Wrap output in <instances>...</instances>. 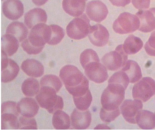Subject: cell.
<instances>
[{
    "label": "cell",
    "instance_id": "obj_1",
    "mask_svg": "<svg viewBox=\"0 0 155 130\" xmlns=\"http://www.w3.org/2000/svg\"><path fill=\"white\" fill-rule=\"evenodd\" d=\"M60 77L67 90L73 97L84 95L89 90L88 80L75 66H64L60 71Z\"/></svg>",
    "mask_w": 155,
    "mask_h": 130
},
{
    "label": "cell",
    "instance_id": "obj_2",
    "mask_svg": "<svg viewBox=\"0 0 155 130\" xmlns=\"http://www.w3.org/2000/svg\"><path fill=\"white\" fill-rule=\"evenodd\" d=\"M50 25L40 23L31 28L28 38L24 40L21 46L24 51L29 55L40 53L51 37Z\"/></svg>",
    "mask_w": 155,
    "mask_h": 130
},
{
    "label": "cell",
    "instance_id": "obj_3",
    "mask_svg": "<svg viewBox=\"0 0 155 130\" xmlns=\"http://www.w3.org/2000/svg\"><path fill=\"white\" fill-rule=\"evenodd\" d=\"M57 91L49 87L41 86L39 92L36 98L38 104L43 108L45 109L49 113L52 114L64 107L63 98L57 95Z\"/></svg>",
    "mask_w": 155,
    "mask_h": 130
},
{
    "label": "cell",
    "instance_id": "obj_4",
    "mask_svg": "<svg viewBox=\"0 0 155 130\" xmlns=\"http://www.w3.org/2000/svg\"><path fill=\"white\" fill-rule=\"evenodd\" d=\"M126 89L122 86L114 83H108L101 97L103 108L113 111L119 108L124 99Z\"/></svg>",
    "mask_w": 155,
    "mask_h": 130
},
{
    "label": "cell",
    "instance_id": "obj_5",
    "mask_svg": "<svg viewBox=\"0 0 155 130\" xmlns=\"http://www.w3.org/2000/svg\"><path fill=\"white\" fill-rule=\"evenodd\" d=\"M140 25V21L137 16L124 12L115 21L113 28L115 32L124 35L134 32L139 29Z\"/></svg>",
    "mask_w": 155,
    "mask_h": 130
},
{
    "label": "cell",
    "instance_id": "obj_6",
    "mask_svg": "<svg viewBox=\"0 0 155 130\" xmlns=\"http://www.w3.org/2000/svg\"><path fill=\"white\" fill-rule=\"evenodd\" d=\"M91 25L90 20L85 14L73 19L66 27L68 36L72 39L81 40L89 34Z\"/></svg>",
    "mask_w": 155,
    "mask_h": 130
},
{
    "label": "cell",
    "instance_id": "obj_7",
    "mask_svg": "<svg viewBox=\"0 0 155 130\" xmlns=\"http://www.w3.org/2000/svg\"><path fill=\"white\" fill-rule=\"evenodd\" d=\"M155 94V81L150 77L143 78L133 88V97L143 102H147Z\"/></svg>",
    "mask_w": 155,
    "mask_h": 130
},
{
    "label": "cell",
    "instance_id": "obj_8",
    "mask_svg": "<svg viewBox=\"0 0 155 130\" xmlns=\"http://www.w3.org/2000/svg\"><path fill=\"white\" fill-rule=\"evenodd\" d=\"M127 54L124 52L122 45H119L114 51L104 55L102 62L110 71H115L124 66L127 60Z\"/></svg>",
    "mask_w": 155,
    "mask_h": 130
},
{
    "label": "cell",
    "instance_id": "obj_9",
    "mask_svg": "<svg viewBox=\"0 0 155 130\" xmlns=\"http://www.w3.org/2000/svg\"><path fill=\"white\" fill-rule=\"evenodd\" d=\"M100 62L94 61L91 62L84 68V73L89 79L98 83L104 82L108 78L106 67Z\"/></svg>",
    "mask_w": 155,
    "mask_h": 130
},
{
    "label": "cell",
    "instance_id": "obj_10",
    "mask_svg": "<svg viewBox=\"0 0 155 130\" xmlns=\"http://www.w3.org/2000/svg\"><path fill=\"white\" fill-rule=\"evenodd\" d=\"M1 82L8 83L15 79L20 71V68L15 61L8 58L1 52Z\"/></svg>",
    "mask_w": 155,
    "mask_h": 130
},
{
    "label": "cell",
    "instance_id": "obj_11",
    "mask_svg": "<svg viewBox=\"0 0 155 130\" xmlns=\"http://www.w3.org/2000/svg\"><path fill=\"white\" fill-rule=\"evenodd\" d=\"M143 104L139 99H127L124 101L120 107L121 114L128 122L137 123L136 118L139 112L143 109Z\"/></svg>",
    "mask_w": 155,
    "mask_h": 130
},
{
    "label": "cell",
    "instance_id": "obj_12",
    "mask_svg": "<svg viewBox=\"0 0 155 130\" xmlns=\"http://www.w3.org/2000/svg\"><path fill=\"white\" fill-rule=\"evenodd\" d=\"M86 13L91 20L101 22L106 18L108 11L106 5L104 3L99 0H96L87 3Z\"/></svg>",
    "mask_w": 155,
    "mask_h": 130
},
{
    "label": "cell",
    "instance_id": "obj_13",
    "mask_svg": "<svg viewBox=\"0 0 155 130\" xmlns=\"http://www.w3.org/2000/svg\"><path fill=\"white\" fill-rule=\"evenodd\" d=\"M110 35L106 27L97 24L91 26L88 37L91 42L94 45L103 47L108 43Z\"/></svg>",
    "mask_w": 155,
    "mask_h": 130
},
{
    "label": "cell",
    "instance_id": "obj_14",
    "mask_svg": "<svg viewBox=\"0 0 155 130\" xmlns=\"http://www.w3.org/2000/svg\"><path fill=\"white\" fill-rule=\"evenodd\" d=\"M2 9L3 14L10 20H18L24 14V6L20 0H6L3 3Z\"/></svg>",
    "mask_w": 155,
    "mask_h": 130
},
{
    "label": "cell",
    "instance_id": "obj_15",
    "mask_svg": "<svg viewBox=\"0 0 155 130\" xmlns=\"http://www.w3.org/2000/svg\"><path fill=\"white\" fill-rule=\"evenodd\" d=\"M136 15L140 21L139 31L149 33L155 29V8L147 10H140Z\"/></svg>",
    "mask_w": 155,
    "mask_h": 130
},
{
    "label": "cell",
    "instance_id": "obj_16",
    "mask_svg": "<svg viewBox=\"0 0 155 130\" xmlns=\"http://www.w3.org/2000/svg\"><path fill=\"white\" fill-rule=\"evenodd\" d=\"M71 125L74 129H86L89 127L91 122V115L89 110L81 111L75 108L71 116Z\"/></svg>",
    "mask_w": 155,
    "mask_h": 130
},
{
    "label": "cell",
    "instance_id": "obj_17",
    "mask_svg": "<svg viewBox=\"0 0 155 130\" xmlns=\"http://www.w3.org/2000/svg\"><path fill=\"white\" fill-rule=\"evenodd\" d=\"M17 110L19 114L26 118H33L38 114L39 107L35 99L25 98L17 104Z\"/></svg>",
    "mask_w": 155,
    "mask_h": 130
},
{
    "label": "cell",
    "instance_id": "obj_18",
    "mask_svg": "<svg viewBox=\"0 0 155 130\" xmlns=\"http://www.w3.org/2000/svg\"><path fill=\"white\" fill-rule=\"evenodd\" d=\"M25 23L28 28L31 29L35 25L45 23L47 15L45 11L40 8H35L27 12L25 16Z\"/></svg>",
    "mask_w": 155,
    "mask_h": 130
},
{
    "label": "cell",
    "instance_id": "obj_19",
    "mask_svg": "<svg viewBox=\"0 0 155 130\" xmlns=\"http://www.w3.org/2000/svg\"><path fill=\"white\" fill-rule=\"evenodd\" d=\"M21 69L28 76L39 78L44 75V66L40 62L35 59H27L24 61L21 65Z\"/></svg>",
    "mask_w": 155,
    "mask_h": 130
},
{
    "label": "cell",
    "instance_id": "obj_20",
    "mask_svg": "<svg viewBox=\"0 0 155 130\" xmlns=\"http://www.w3.org/2000/svg\"><path fill=\"white\" fill-rule=\"evenodd\" d=\"M85 0H63L62 6L65 12L73 17L80 16L85 10Z\"/></svg>",
    "mask_w": 155,
    "mask_h": 130
},
{
    "label": "cell",
    "instance_id": "obj_21",
    "mask_svg": "<svg viewBox=\"0 0 155 130\" xmlns=\"http://www.w3.org/2000/svg\"><path fill=\"white\" fill-rule=\"evenodd\" d=\"M18 40L12 35H3L1 38V52H4L8 57L12 56L18 49L19 44Z\"/></svg>",
    "mask_w": 155,
    "mask_h": 130
},
{
    "label": "cell",
    "instance_id": "obj_22",
    "mask_svg": "<svg viewBox=\"0 0 155 130\" xmlns=\"http://www.w3.org/2000/svg\"><path fill=\"white\" fill-rule=\"evenodd\" d=\"M121 71L127 75L130 83H135L142 78L141 69L135 61L128 60Z\"/></svg>",
    "mask_w": 155,
    "mask_h": 130
},
{
    "label": "cell",
    "instance_id": "obj_23",
    "mask_svg": "<svg viewBox=\"0 0 155 130\" xmlns=\"http://www.w3.org/2000/svg\"><path fill=\"white\" fill-rule=\"evenodd\" d=\"M136 122L142 129L150 130L155 128V114L147 110H141L137 115Z\"/></svg>",
    "mask_w": 155,
    "mask_h": 130
},
{
    "label": "cell",
    "instance_id": "obj_24",
    "mask_svg": "<svg viewBox=\"0 0 155 130\" xmlns=\"http://www.w3.org/2000/svg\"><path fill=\"white\" fill-rule=\"evenodd\" d=\"M6 33L13 36L19 42H21L28 37V30L22 22H15L9 24L6 29Z\"/></svg>",
    "mask_w": 155,
    "mask_h": 130
},
{
    "label": "cell",
    "instance_id": "obj_25",
    "mask_svg": "<svg viewBox=\"0 0 155 130\" xmlns=\"http://www.w3.org/2000/svg\"><path fill=\"white\" fill-rule=\"evenodd\" d=\"M143 42L140 38L131 35L124 41L123 48L127 54L133 55L138 52L143 48Z\"/></svg>",
    "mask_w": 155,
    "mask_h": 130
},
{
    "label": "cell",
    "instance_id": "obj_26",
    "mask_svg": "<svg viewBox=\"0 0 155 130\" xmlns=\"http://www.w3.org/2000/svg\"><path fill=\"white\" fill-rule=\"evenodd\" d=\"M52 125L56 129H68L70 126V117L63 111L57 110L53 116Z\"/></svg>",
    "mask_w": 155,
    "mask_h": 130
},
{
    "label": "cell",
    "instance_id": "obj_27",
    "mask_svg": "<svg viewBox=\"0 0 155 130\" xmlns=\"http://www.w3.org/2000/svg\"><path fill=\"white\" fill-rule=\"evenodd\" d=\"M19 115L14 113H1L2 129H20L18 117Z\"/></svg>",
    "mask_w": 155,
    "mask_h": 130
},
{
    "label": "cell",
    "instance_id": "obj_28",
    "mask_svg": "<svg viewBox=\"0 0 155 130\" xmlns=\"http://www.w3.org/2000/svg\"><path fill=\"white\" fill-rule=\"evenodd\" d=\"M23 94L27 97H34L39 92L40 85L36 78H29L24 81L22 85Z\"/></svg>",
    "mask_w": 155,
    "mask_h": 130
},
{
    "label": "cell",
    "instance_id": "obj_29",
    "mask_svg": "<svg viewBox=\"0 0 155 130\" xmlns=\"http://www.w3.org/2000/svg\"><path fill=\"white\" fill-rule=\"evenodd\" d=\"M41 86H46L52 88L58 92L62 88V83L58 77L52 75H46L41 78Z\"/></svg>",
    "mask_w": 155,
    "mask_h": 130
},
{
    "label": "cell",
    "instance_id": "obj_30",
    "mask_svg": "<svg viewBox=\"0 0 155 130\" xmlns=\"http://www.w3.org/2000/svg\"><path fill=\"white\" fill-rule=\"evenodd\" d=\"M73 98L77 108L81 111L87 110L92 100L91 93L89 90L84 95L78 97H73Z\"/></svg>",
    "mask_w": 155,
    "mask_h": 130
},
{
    "label": "cell",
    "instance_id": "obj_31",
    "mask_svg": "<svg viewBox=\"0 0 155 130\" xmlns=\"http://www.w3.org/2000/svg\"><path fill=\"white\" fill-rule=\"evenodd\" d=\"M51 28L50 40L48 44L55 45L60 43L65 36V32L63 28L57 25H50Z\"/></svg>",
    "mask_w": 155,
    "mask_h": 130
},
{
    "label": "cell",
    "instance_id": "obj_32",
    "mask_svg": "<svg viewBox=\"0 0 155 130\" xmlns=\"http://www.w3.org/2000/svg\"><path fill=\"white\" fill-rule=\"evenodd\" d=\"M94 61L100 62V60L98 55L93 50L86 49L81 53L80 62L83 68L88 64Z\"/></svg>",
    "mask_w": 155,
    "mask_h": 130
},
{
    "label": "cell",
    "instance_id": "obj_33",
    "mask_svg": "<svg viewBox=\"0 0 155 130\" xmlns=\"http://www.w3.org/2000/svg\"><path fill=\"white\" fill-rule=\"evenodd\" d=\"M129 81L127 75L124 72L120 71L116 72L112 76L108 83H114L124 86L126 89L129 84Z\"/></svg>",
    "mask_w": 155,
    "mask_h": 130
},
{
    "label": "cell",
    "instance_id": "obj_34",
    "mask_svg": "<svg viewBox=\"0 0 155 130\" xmlns=\"http://www.w3.org/2000/svg\"><path fill=\"white\" fill-rule=\"evenodd\" d=\"M119 108L113 111H108L104 110L102 108L100 112L101 119L103 122L110 123L114 121L120 115Z\"/></svg>",
    "mask_w": 155,
    "mask_h": 130
},
{
    "label": "cell",
    "instance_id": "obj_35",
    "mask_svg": "<svg viewBox=\"0 0 155 130\" xmlns=\"http://www.w3.org/2000/svg\"><path fill=\"white\" fill-rule=\"evenodd\" d=\"M20 129H37V124L35 118L23 116L19 118Z\"/></svg>",
    "mask_w": 155,
    "mask_h": 130
},
{
    "label": "cell",
    "instance_id": "obj_36",
    "mask_svg": "<svg viewBox=\"0 0 155 130\" xmlns=\"http://www.w3.org/2000/svg\"><path fill=\"white\" fill-rule=\"evenodd\" d=\"M144 48L148 55L155 56V31L151 33L149 39L145 43Z\"/></svg>",
    "mask_w": 155,
    "mask_h": 130
},
{
    "label": "cell",
    "instance_id": "obj_37",
    "mask_svg": "<svg viewBox=\"0 0 155 130\" xmlns=\"http://www.w3.org/2000/svg\"><path fill=\"white\" fill-rule=\"evenodd\" d=\"M134 7L139 10H145L150 7V0H132Z\"/></svg>",
    "mask_w": 155,
    "mask_h": 130
},
{
    "label": "cell",
    "instance_id": "obj_38",
    "mask_svg": "<svg viewBox=\"0 0 155 130\" xmlns=\"http://www.w3.org/2000/svg\"><path fill=\"white\" fill-rule=\"evenodd\" d=\"M113 5L124 7L130 3L131 0H109Z\"/></svg>",
    "mask_w": 155,
    "mask_h": 130
},
{
    "label": "cell",
    "instance_id": "obj_39",
    "mask_svg": "<svg viewBox=\"0 0 155 130\" xmlns=\"http://www.w3.org/2000/svg\"><path fill=\"white\" fill-rule=\"evenodd\" d=\"M48 0H32L33 3L36 5L41 6L44 5Z\"/></svg>",
    "mask_w": 155,
    "mask_h": 130
},
{
    "label": "cell",
    "instance_id": "obj_40",
    "mask_svg": "<svg viewBox=\"0 0 155 130\" xmlns=\"http://www.w3.org/2000/svg\"><path fill=\"white\" fill-rule=\"evenodd\" d=\"M4 1V0H2V1Z\"/></svg>",
    "mask_w": 155,
    "mask_h": 130
},
{
    "label": "cell",
    "instance_id": "obj_41",
    "mask_svg": "<svg viewBox=\"0 0 155 130\" xmlns=\"http://www.w3.org/2000/svg\"><path fill=\"white\" fill-rule=\"evenodd\" d=\"M85 1H87V0H85Z\"/></svg>",
    "mask_w": 155,
    "mask_h": 130
},
{
    "label": "cell",
    "instance_id": "obj_42",
    "mask_svg": "<svg viewBox=\"0 0 155 130\" xmlns=\"http://www.w3.org/2000/svg\"></svg>",
    "mask_w": 155,
    "mask_h": 130
}]
</instances>
